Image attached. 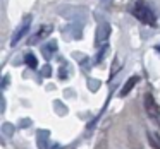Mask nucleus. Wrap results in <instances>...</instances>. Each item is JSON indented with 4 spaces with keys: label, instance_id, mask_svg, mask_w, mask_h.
<instances>
[{
    "label": "nucleus",
    "instance_id": "nucleus-1",
    "mask_svg": "<svg viewBox=\"0 0 160 149\" xmlns=\"http://www.w3.org/2000/svg\"><path fill=\"white\" fill-rule=\"evenodd\" d=\"M132 16H134L138 21L145 22V24H155L157 19H155V14H153V11L148 7V5L145 4V2H138V4L132 7Z\"/></svg>",
    "mask_w": 160,
    "mask_h": 149
},
{
    "label": "nucleus",
    "instance_id": "nucleus-2",
    "mask_svg": "<svg viewBox=\"0 0 160 149\" xmlns=\"http://www.w3.org/2000/svg\"><path fill=\"white\" fill-rule=\"evenodd\" d=\"M145 110H146V115L152 118L153 122H158L160 120V110H158V105H157L155 98L152 96L150 93L145 94Z\"/></svg>",
    "mask_w": 160,
    "mask_h": 149
},
{
    "label": "nucleus",
    "instance_id": "nucleus-3",
    "mask_svg": "<svg viewBox=\"0 0 160 149\" xmlns=\"http://www.w3.org/2000/svg\"><path fill=\"white\" fill-rule=\"evenodd\" d=\"M29 26H31V16L24 17V19H22V22L18 26V29H16V33L12 35V40H11V45H12V46H16L22 38H24L26 33L29 31Z\"/></svg>",
    "mask_w": 160,
    "mask_h": 149
},
{
    "label": "nucleus",
    "instance_id": "nucleus-4",
    "mask_svg": "<svg viewBox=\"0 0 160 149\" xmlns=\"http://www.w3.org/2000/svg\"><path fill=\"white\" fill-rule=\"evenodd\" d=\"M108 36H110V26L103 22V24L98 26V29H97V45L98 46L103 45V43L108 40Z\"/></svg>",
    "mask_w": 160,
    "mask_h": 149
},
{
    "label": "nucleus",
    "instance_id": "nucleus-5",
    "mask_svg": "<svg viewBox=\"0 0 160 149\" xmlns=\"http://www.w3.org/2000/svg\"><path fill=\"white\" fill-rule=\"evenodd\" d=\"M138 81H139V77L138 76H132V77H129L128 79V82L124 84V87L121 89V93H119V96H128L129 93L132 91V87L138 84Z\"/></svg>",
    "mask_w": 160,
    "mask_h": 149
},
{
    "label": "nucleus",
    "instance_id": "nucleus-6",
    "mask_svg": "<svg viewBox=\"0 0 160 149\" xmlns=\"http://www.w3.org/2000/svg\"><path fill=\"white\" fill-rule=\"evenodd\" d=\"M50 33H52V26H43V28H42V29H40V31H38V35H36L35 38H33V41H38L40 38L43 40V38H45V36H48Z\"/></svg>",
    "mask_w": 160,
    "mask_h": 149
},
{
    "label": "nucleus",
    "instance_id": "nucleus-7",
    "mask_svg": "<svg viewBox=\"0 0 160 149\" xmlns=\"http://www.w3.org/2000/svg\"><path fill=\"white\" fill-rule=\"evenodd\" d=\"M24 60H26V63H28V67H31V69H36V67H38V62H36V57L33 55V53H26Z\"/></svg>",
    "mask_w": 160,
    "mask_h": 149
},
{
    "label": "nucleus",
    "instance_id": "nucleus-8",
    "mask_svg": "<svg viewBox=\"0 0 160 149\" xmlns=\"http://www.w3.org/2000/svg\"><path fill=\"white\" fill-rule=\"evenodd\" d=\"M148 142H150V146H152L153 149H160V142L157 141L155 135H152L150 132H148Z\"/></svg>",
    "mask_w": 160,
    "mask_h": 149
},
{
    "label": "nucleus",
    "instance_id": "nucleus-9",
    "mask_svg": "<svg viewBox=\"0 0 160 149\" xmlns=\"http://www.w3.org/2000/svg\"><path fill=\"white\" fill-rule=\"evenodd\" d=\"M155 139H157V141H158V142H160V137H158V135H155Z\"/></svg>",
    "mask_w": 160,
    "mask_h": 149
},
{
    "label": "nucleus",
    "instance_id": "nucleus-10",
    "mask_svg": "<svg viewBox=\"0 0 160 149\" xmlns=\"http://www.w3.org/2000/svg\"><path fill=\"white\" fill-rule=\"evenodd\" d=\"M158 50H160V46H158Z\"/></svg>",
    "mask_w": 160,
    "mask_h": 149
}]
</instances>
